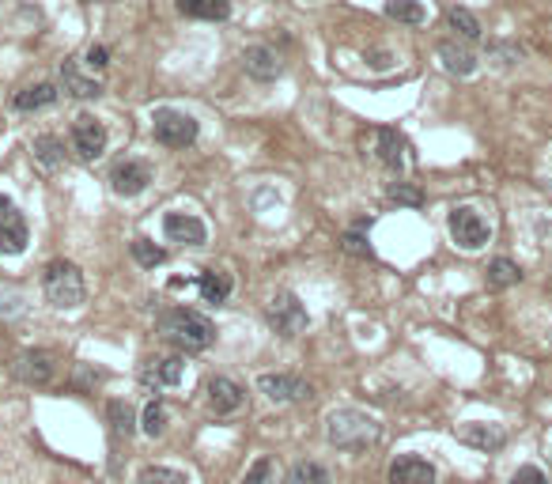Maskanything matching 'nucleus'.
Returning a JSON list of instances; mask_svg holds the SVG:
<instances>
[{"mask_svg":"<svg viewBox=\"0 0 552 484\" xmlns=\"http://www.w3.org/2000/svg\"><path fill=\"white\" fill-rule=\"evenodd\" d=\"M447 227H450V238H455L462 250H480L488 242V235H492V227L485 223V216H480L477 208H470V205H462V208L450 212Z\"/></svg>","mask_w":552,"mask_h":484,"instance_id":"nucleus-6","label":"nucleus"},{"mask_svg":"<svg viewBox=\"0 0 552 484\" xmlns=\"http://www.w3.org/2000/svg\"><path fill=\"white\" fill-rule=\"evenodd\" d=\"M258 390L268 397V402H280V405L310 397V386H307L303 379H295V375H261L258 379Z\"/></svg>","mask_w":552,"mask_h":484,"instance_id":"nucleus-10","label":"nucleus"},{"mask_svg":"<svg viewBox=\"0 0 552 484\" xmlns=\"http://www.w3.org/2000/svg\"><path fill=\"white\" fill-rule=\"evenodd\" d=\"M133 258H136L140 265H144V269H155V265H163V262H167V254H163L159 246H155L152 238H136V242H133Z\"/></svg>","mask_w":552,"mask_h":484,"instance_id":"nucleus-31","label":"nucleus"},{"mask_svg":"<svg viewBox=\"0 0 552 484\" xmlns=\"http://www.w3.org/2000/svg\"><path fill=\"white\" fill-rule=\"evenodd\" d=\"M197 288H201L205 303H228V295H231V277L220 273V269H205V273L197 277Z\"/></svg>","mask_w":552,"mask_h":484,"instance_id":"nucleus-21","label":"nucleus"},{"mask_svg":"<svg viewBox=\"0 0 552 484\" xmlns=\"http://www.w3.org/2000/svg\"><path fill=\"white\" fill-rule=\"evenodd\" d=\"M50 103H58V88L53 83H31V88H23L16 98H12V106L16 110H42V106H50Z\"/></svg>","mask_w":552,"mask_h":484,"instance_id":"nucleus-22","label":"nucleus"},{"mask_svg":"<svg viewBox=\"0 0 552 484\" xmlns=\"http://www.w3.org/2000/svg\"><path fill=\"white\" fill-rule=\"evenodd\" d=\"M31 152H35V163L42 167V170H58L61 163H65V144L53 133H42V137H35V144H31Z\"/></svg>","mask_w":552,"mask_h":484,"instance_id":"nucleus-20","label":"nucleus"},{"mask_svg":"<svg viewBox=\"0 0 552 484\" xmlns=\"http://www.w3.org/2000/svg\"><path fill=\"white\" fill-rule=\"evenodd\" d=\"M288 484H333V480H330V469L318 462H295Z\"/></svg>","mask_w":552,"mask_h":484,"instance_id":"nucleus-26","label":"nucleus"},{"mask_svg":"<svg viewBox=\"0 0 552 484\" xmlns=\"http://www.w3.org/2000/svg\"><path fill=\"white\" fill-rule=\"evenodd\" d=\"M208 402H212V409L220 412V417H228V412H238L243 409V402H246V394H243V386H238L235 379H212L208 382Z\"/></svg>","mask_w":552,"mask_h":484,"instance_id":"nucleus-15","label":"nucleus"},{"mask_svg":"<svg viewBox=\"0 0 552 484\" xmlns=\"http://www.w3.org/2000/svg\"><path fill=\"white\" fill-rule=\"evenodd\" d=\"M265 318L280 337H299L307 330V307L292 292H276L273 299H268Z\"/></svg>","mask_w":552,"mask_h":484,"instance_id":"nucleus-5","label":"nucleus"},{"mask_svg":"<svg viewBox=\"0 0 552 484\" xmlns=\"http://www.w3.org/2000/svg\"><path fill=\"white\" fill-rule=\"evenodd\" d=\"M386 193H390V201H398V205H413V208L424 205V193L416 186H408V182H393Z\"/></svg>","mask_w":552,"mask_h":484,"instance_id":"nucleus-34","label":"nucleus"},{"mask_svg":"<svg viewBox=\"0 0 552 484\" xmlns=\"http://www.w3.org/2000/svg\"><path fill=\"white\" fill-rule=\"evenodd\" d=\"M12 371H16V379L31 382V386H46L53 379V360H50V352H23Z\"/></svg>","mask_w":552,"mask_h":484,"instance_id":"nucleus-16","label":"nucleus"},{"mask_svg":"<svg viewBox=\"0 0 552 484\" xmlns=\"http://www.w3.org/2000/svg\"><path fill=\"white\" fill-rule=\"evenodd\" d=\"M390 484H435V465L416 454H405L390 465Z\"/></svg>","mask_w":552,"mask_h":484,"instance_id":"nucleus-14","label":"nucleus"},{"mask_svg":"<svg viewBox=\"0 0 552 484\" xmlns=\"http://www.w3.org/2000/svg\"><path fill=\"white\" fill-rule=\"evenodd\" d=\"M61 83H65V91L76 95V98H95V95H103V83L83 76L80 68H76V61H65V65H61Z\"/></svg>","mask_w":552,"mask_h":484,"instance_id":"nucleus-19","label":"nucleus"},{"mask_svg":"<svg viewBox=\"0 0 552 484\" xmlns=\"http://www.w3.org/2000/svg\"><path fill=\"white\" fill-rule=\"evenodd\" d=\"M27 238H31V231H27L23 212L16 208L12 197L0 193V254H23Z\"/></svg>","mask_w":552,"mask_h":484,"instance_id":"nucleus-8","label":"nucleus"},{"mask_svg":"<svg viewBox=\"0 0 552 484\" xmlns=\"http://www.w3.org/2000/svg\"><path fill=\"white\" fill-rule=\"evenodd\" d=\"M518 280H522V269L511 258H495L488 265V284H492V288H511V284H518Z\"/></svg>","mask_w":552,"mask_h":484,"instance_id":"nucleus-25","label":"nucleus"},{"mask_svg":"<svg viewBox=\"0 0 552 484\" xmlns=\"http://www.w3.org/2000/svg\"><path fill=\"white\" fill-rule=\"evenodd\" d=\"M243 484H276V465H273V458H258V462H253Z\"/></svg>","mask_w":552,"mask_h":484,"instance_id":"nucleus-33","label":"nucleus"},{"mask_svg":"<svg viewBox=\"0 0 552 484\" xmlns=\"http://www.w3.org/2000/svg\"><path fill=\"white\" fill-rule=\"evenodd\" d=\"M386 16L398 23H424V4L420 0H386Z\"/></svg>","mask_w":552,"mask_h":484,"instance_id":"nucleus-28","label":"nucleus"},{"mask_svg":"<svg viewBox=\"0 0 552 484\" xmlns=\"http://www.w3.org/2000/svg\"><path fill=\"white\" fill-rule=\"evenodd\" d=\"M243 68L253 76V80H276L280 76V57L268 50V46H250L246 53H243Z\"/></svg>","mask_w":552,"mask_h":484,"instance_id":"nucleus-17","label":"nucleus"},{"mask_svg":"<svg viewBox=\"0 0 552 484\" xmlns=\"http://www.w3.org/2000/svg\"><path fill=\"white\" fill-rule=\"evenodd\" d=\"M341 246H345V254H352V258H371V242H367V235L360 231V227L345 235Z\"/></svg>","mask_w":552,"mask_h":484,"instance_id":"nucleus-35","label":"nucleus"},{"mask_svg":"<svg viewBox=\"0 0 552 484\" xmlns=\"http://www.w3.org/2000/svg\"><path fill=\"white\" fill-rule=\"evenodd\" d=\"M106 140H110V133L95 113H80V118L73 121V148H76L80 160H88V163L98 160V155L106 152Z\"/></svg>","mask_w":552,"mask_h":484,"instance_id":"nucleus-7","label":"nucleus"},{"mask_svg":"<svg viewBox=\"0 0 552 484\" xmlns=\"http://www.w3.org/2000/svg\"><path fill=\"white\" fill-rule=\"evenodd\" d=\"M375 155H378L382 167L405 170L408 167V140L398 129H378L375 133Z\"/></svg>","mask_w":552,"mask_h":484,"instance_id":"nucleus-12","label":"nucleus"},{"mask_svg":"<svg viewBox=\"0 0 552 484\" xmlns=\"http://www.w3.org/2000/svg\"><path fill=\"white\" fill-rule=\"evenodd\" d=\"M511 484H548V477H545L537 465H522L518 473H515V480H511Z\"/></svg>","mask_w":552,"mask_h":484,"instance_id":"nucleus-36","label":"nucleus"},{"mask_svg":"<svg viewBox=\"0 0 552 484\" xmlns=\"http://www.w3.org/2000/svg\"><path fill=\"white\" fill-rule=\"evenodd\" d=\"M148 182H152V170H148V163H140V160H121V163H114V170H110V190H114L118 197L144 193Z\"/></svg>","mask_w":552,"mask_h":484,"instance_id":"nucleus-9","label":"nucleus"},{"mask_svg":"<svg viewBox=\"0 0 552 484\" xmlns=\"http://www.w3.org/2000/svg\"><path fill=\"white\" fill-rule=\"evenodd\" d=\"M167 420H171V417H167V405L163 402H148V409H144V424H140V428H144V435H163L167 432Z\"/></svg>","mask_w":552,"mask_h":484,"instance_id":"nucleus-29","label":"nucleus"},{"mask_svg":"<svg viewBox=\"0 0 552 484\" xmlns=\"http://www.w3.org/2000/svg\"><path fill=\"white\" fill-rule=\"evenodd\" d=\"M159 333L167 345H175L178 352H205L212 340H216V325L205 315H197V310L175 307V310H163L159 315Z\"/></svg>","mask_w":552,"mask_h":484,"instance_id":"nucleus-1","label":"nucleus"},{"mask_svg":"<svg viewBox=\"0 0 552 484\" xmlns=\"http://www.w3.org/2000/svg\"><path fill=\"white\" fill-rule=\"evenodd\" d=\"M163 235L171 242H182V246H205L208 227L197 216H186V212H171V216L163 220Z\"/></svg>","mask_w":552,"mask_h":484,"instance_id":"nucleus-11","label":"nucleus"},{"mask_svg":"<svg viewBox=\"0 0 552 484\" xmlns=\"http://www.w3.org/2000/svg\"><path fill=\"white\" fill-rule=\"evenodd\" d=\"M110 424H114L118 435H133L136 432V417L125 402H110Z\"/></svg>","mask_w":552,"mask_h":484,"instance_id":"nucleus-32","label":"nucleus"},{"mask_svg":"<svg viewBox=\"0 0 552 484\" xmlns=\"http://www.w3.org/2000/svg\"><path fill=\"white\" fill-rule=\"evenodd\" d=\"M178 12L190 20H228V0H178Z\"/></svg>","mask_w":552,"mask_h":484,"instance_id":"nucleus-24","label":"nucleus"},{"mask_svg":"<svg viewBox=\"0 0 552 484\" xmlns=\"http://www.w3.org/2000/svg\"><path fill=\"white\" fill-rule=\"evenodd\" d=\"M42 288H46L50 303L61 307V310L80 307L83 295H88V288H83V273H80L73 262H50L46 265V277H42Z\"/></svg>","mask_w":552,"mask_h":484,"instance_id":"nucleus-3","label":"nucleus"},{"mask_svg":"<svg viewBox=\"0 0 552 484\" xmlns=\"http://www.w3.org/2000/svg\"><path fill=\"white\" fill-rule=\"evenodd\" d=\"M182 375H186V363L182 355H159V360H148L140 367V379L144 386H178Z\"/></svg>","mask_w":552,"mask_h":484,"instance_id":"nucleus-13","label":"nucleus"},{"mask_svg":"<svg viewBox=\"0 0 552 484\" xmlns=\"http://www.w3.org/2000/svg\"><path fill=\"white\" fill-rule=\"evenodd\" d=\"M458 439L480 450H500L507 443V435L500 428H492V424H465V428H458Z\"/></svg>","mask_w":552,"mask_h":484,"instance_id":"nucleus-18","label":"nucleus"},{"mask_svg":"<svg viewBox=\"0 0 552 484\" xmlns=\"http://www.w3.org/2000/svg\"><path fill=\"white\" fill-rule=\"evenodd\" d=\"M88 65H91V68H106V65H110V50H106V46H91V50H88Z\"/></svg>","mask_w":552,"mask_h":484,"instance_id":"nucleus-37","label":"nucleus"},{"mask_svg":"<svg viewBox=\"0 0 552 484\" xmlns=\"http://www.w3.org/2000/svg\"><path fill=\"white\" fill-rule=\"evenodd\" d=\"M439 57H443V65L450 73L458 76H473L477 73V57L465 50V46H455V42H439Z\"/></svg>","mask_w":552,"mask_h":484,"instance_id":"nucleus-23","label":"nucleus"},{"mask_svg":"<svg viewBox=\"0 0 552 484\" xmlns=\"http://www.w3.org/2000/svg\"><path fill=\"white\" fill-rule=\"evenodd\" d=\"M447 23H450V31L455 35H462V38H480V23H477V16L470 8H450L447 12Z\"/></svg>","mask_w":552,"mask_h":484,"instance_id":"nucleus-27","label":"nucleus"},{"mask_svg":"<svg viewBox=\"0 0 552 484\" xmlns=\"http://www.w3.org/2000/svg\"><path fill=\"white\" fill-rule=\"evenodd\" d=\"M325 439L337 450H367L378 443V420L360 409H337L325 420Z\"/></svg>","mask_w":552,"mask_h":484,"instance_id":"nucleus-2","label":"nucleus"},{"mask_svg":"<svg viewBox=\"0 0 552 484\" xmlns=\"http://www.w3.org/2000/svg\"><path fill=\"white\" fill-rule=\"evenodd\" d=\"M152 133L163 148H190L197 140V133H201V125H197V118L186 113V110L159 106L152 113Z\"/></svg>","mask_w":552,"mask_h":484,"instance_id":"nucleus-4","label":"nucleus"},{"mask_svg":"<svg viewBox=\"0 0 552 484\" xmlns=\"http://www.w3.org/2000/svg\"><path fill=\"white\" fill-rule=\"evenodd\" d=\"M140 484H190V480H186V473H178V469L148 465V469H140Z\"/></svg>","mask_w":552,"mask_h":484,"instance_id":"nucleus-30","label":"nucleus"}]
</instances>
